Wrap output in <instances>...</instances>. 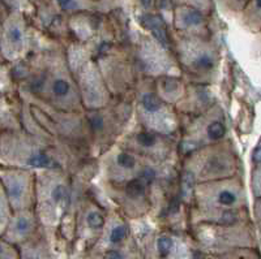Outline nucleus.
<instances>
[{"instance_id": "nucleus-17", "label": "nucleus", "mask_w": 261, "mask_h": 259, "mask_svg": "<svg viewBox=\"0 0 261 259\" xmlns=\"http://www.w3.org/2000/svg\"><path fill=\"white\" fill-rule=\"evenodd\" d=\"M220 221L221 224H223V225H232V224L237 221V215L231 211H226L223 212V215L221 216Z\"/></svg>"}, {"instance_id": "nucleus-5", "label": "nucleus", "mask_w": 261, "mask_h": 259, "mask_svg": "<svg viewBox=\"0 0 261 259\" xmlns=\"http://www.w3.org/2000/svg\"><path fill=\"white\" fill-rule=\"evenodd\" d=\"M32 229V221L27 216H20L13 224V232L18 236H25Z\"/></svg>"}, {"instance_id": "nucleus-9", "label": "nucleus", "mask_w": 261, "mask_h": 259, "mask_svg": "<svg viewBox=\"0 0 261 259\" xmlns=\"http://www.w3.org/2000/svg\"><path fill=\"white\" fill-rule=\"evenodd\" d=\"M143 106L146 111L149 112H155L161 108V100L155 94H145L143 98Z\"/></svg>"}, {"instance_id": "nucleus-14", "label": "nucleus", "mask_w": 261, "mask_h": 259, "mask_svg": "<svg viewBox=\"0 0 261 259\" xmlns=\"http://www.w3.org/2000/svg\"><path fill=\"white\" fill-rule=\"evenodd\" d=\"M218 202L225 206H231L237 202V194L230 190H223L218 194Z\"/></svg>"}, {"instance_id": "nucleus-6", "label": "nucleus", "mask_w": 261, "mask_h": 259, "mask_svg": "<svg viewBox=\"0 0 261 259\" xmlns=\"http://www.w3.org/2000/svg\"><path fill=\"white\" fill-rule=\"evenodd\" d=\"M29 164L33 165V167H38V168H50L53 167L54 163L53 160L48 158L46 154H36V155H33L32 158L29 159Z\"/></svg>"}, {"instance_id": "nucleus-18", "label": "nucleus", "mask_w": 261, "mask_h": 259, "mask_svg": "<svg viewBox=\"0 0 261 259\" xmlns=\"http://www.w3.org/2000/svg\"><path fill=\"white\" fill-rule=\"evenodd\" d=\"M65 195V188L63 185H58L57 188L53 190V199L55 202H60Z\"/></svg>"}, {"instance_id": "nucleus-11", "label": "nucleus", "mask_w": 261, "mask_h": 259, "mask_svg": "<svg viewBox=\"0 0 261 259\" xmlns=\"http://www.w3.org/2000/svg\"><path fill=\"white\" fill-rule=\"evenodd\" d=\"M136 139L141 146H144V148H151V146H154L155 142H157V138H155L154 134L149 132H141L140 134H137Z\"/></svg>"}, {"instance_id": "nucleus-8", "label": "nucleus", "mask_w": 261, "mask_h": 259, "mask_svg": "<svg viewBox=\"0 0 261 259\" xmlns=\"http://www.w3.org/2000/svg\"><path fill=\"white\" fill-rule=\"evenodd\" d=\"M127 235H128V229L125 225H115V227L111 229L109 239H110L111 244L116 245V244H120V242L127 237Z\"/></svg>"}, {"instance_id": "nucleus-19", "label": "nucleus", "mask_w": 261, "mask_h": 259, "mask_svg": "<svg viewBox=\"0 0 261 259\" xmlns=\"http://www.w3.org/2000/svg\"><path fill=\"white\" fill-rule=\"evenodd\" d=\"M155 177V172L151 169V168H145L143 172H141V180L145 181V183H151Z\"/></svg>"}, {"instance_id": "nucleus-21", "label": "nucleus", "mask_w": 261, "mask_h": 259, "mask_svg": "<svg viewBox=\"0 0 261 259\" xmlns=\"http://www.w3.org/2000/svg\"><path fill=\"white\" fill-rule=\"evenodd\" d=\"M163 86H165V89H166L167 92H172V90H176V89L179 88V83L176 80L167 78V80H165V82H163Z\"/></svg>"}, {"instance_id": "nucleus-25", "label": "nucleus", "mask_w": 261, "mask_h": 259, "mask_svg": "<svg viewBox=\"0 0 261 259\" xmlns=\"http://www.w3.org/2000/svg\"><path fill=\"white\" fill-rule=\"evenodd\" d=\"M252 162L255 164H260L261 162V153H260V145H257L252 153Z\"/></svg>"}, {"instance_id": "nucleus-7", "label": "nucleus", "mask_w": 261, "mask_h": 259, "mask_svg": "<svg viewBox=\"0 0 261 259\" xmlns=\"http://www.w3.org/2000/svg\"><path fill=\"white\" fill-rule=\"evenodd\" d=\"M226 133V128L222 123L220 121H214L208 127V136L209 138L217 141V139H221Z\"/></svg>"}, {"instance_id": "nucleus-27", "label": "nucleus", "mask_w": 261, "mask_h": 259, "mask_svg": "<svg viewBox=\"0 0 261 259\" xmlns=\"http://www.w3.org/2000/svg\"><path fill=\"white\" fill-rule=\"evenodd\" d=\"M143 2H144V4H145V6H151L154 0H143Z\"/></svg>"}, {"instance_id": "nucleus-12", "label": "nucleus", "mask_w": 261, "mask_h": 259, "mask_svg": "<svg viewBox=\"0 0 261 259\" xmlns=\"http://www.w3.org/2000/svg\"><path fill=\"white\" fill-rule=\"evenodd\" d=\"M69 90H71L69 83L64 80H57L53 85L54 94L58 95V97H64V95L68 94Z\"/></svg>"}, {"instance_id": "nucleus-13", "label": "nucleus", "mask_w": 261, "mask_h": 259, "mask_svg": "<svg viewBox=\"0 0 261 259\" xmlns=\"http://www.w3.org/2000/svg\"><path fill=\"white\" fill-rule=\"evenodd\" d=\"M116 160H118V164L123 168H134L136 165V159L128 153L119 154Z\"/></svg>"}, {"instance_id": "nucleus-23", "label": "nucleus", "mask_w": 261, "mask_h": 259, "mask_svg": "<svg viewBox=\"0 0 261 259\" xmlns=\"http://www.w3.org/2000/svg\"><path fill=\"white\" fill-rule=\"evenodd\" d=\"M0 259H13L11 254H9L7 246L2 241H0Z\"/></svg>"}, {"instance_id": "nucleus-26", "label": "nucleus", "mask_w": 261, "mask_h": 259, "mask_svg": "<svg viewBox=\"0 0 261 259\" xmlns=\"http://www.w3.org/2000/svg\"><path fill=\"white\" fill-rule=\"evenodd\" d=\"M58 6L63 9H68L71 8L72 6L74 4V0H57Z\"/></svg>"}, {"instance_id": "nucleus-4", "label": "nucleus", "mask_w": 261, "mask_h": 259, "mask_svg": "<svg viewBox=\"0 0 261 259\" xmlns=\"http://www.w3.org/2000/svg\"><path fill=\"white\" fill-rule=\"evenodd\" d=\"M145 186L141 180H132L125 186V193L129 198H139L144 194Z\"/></svg>"}, {"instance_id": "nucleus-24", "label": "nucleus", "mask_w": 261, "mask_h": 259, "mask_svg": "<svg viewBox=\"0 0 261 259\" xmlns=\"http://www.w3.org/2000/svg\"><path fill=\"white\" fill-rule=\"evenodd\" d=\"M9 191H11V195L12 197H20L21 195V185L20 184L15 183L9 186Z\"/></svg>"}, {"instance_id": "nucleus-1", "label": "nucleus", "mask_w": 261, "mask_h": 259, "mask_svg": "<svg viewBox=\"0 0 261 259\" xmlns=\"http://www.w3.org/2000/svg\"><path fill=\"white\" fill-rule=\"evenodd\" d=\"M141 22H143L144 26L148 27L153 33V36L157 38V41L166 47L169 44V37H167L166 26H165L162 18L155 15H145L141 17Z\"/></svg>"}, {"instance_id": "nucleus-16", "label": "nucleus", "mask_w": 261, "mask_h": 259, "mask_svg": "<svg viewBox=\"0 0 261 259\" xmlns=\"http://www.w3.org/2000/svg\"><path fill=\"white\" fill-rule=\"evenodd\" d=\"M8 38L11 39V42H13V43H18V42L22 41V32H21L20 27H17V26L9 27Z\"/></svg>"}, {"instance_id": "nucleus-15", "label": "nucleus", "mask_w": 261, "mask_h": 259, "mask_svg": "<svg viewBox=\"0 0 261 259\" xmlns=\"http://www.w3.org/2000/svg\"><path fill=\"white\" fill-rule=\"evenodd\" d=\"M195 67L199 69H204V71H206V69H211L212 67H213V59H212L209 55L200 56L199 59L195 62Z\"/></svg>"}, {"instance_id": "nucleus-10", "label": "nucleus", "mask_w": 261, "mask_h": 259, "mask_svg": "<svg viewBox=\"0 0 261 259\" xmlns=\"http://www.w3.org/2000/svg\"><path fill=\"white\" fill-rule=\"evenodd\" d=\"M86 223L89 225L90 228L93 229H101L102 227L105 225V219L101 214H98V212H90L88 218H86Z\"/></svg>"}, {"instance_id": "nucleus-3", "label": "nucleus", "mask_w": 261, "mask_h": 259, "mask_svg": "<svg viewBox=\"0 0 261 259\" xmlns=\"http://www.w3.org/2000/svg\"><path fill=\"white\" fill-rule=\"evenodd\" d=\"M157 254L160 259H169L175 249V241L170 236H161L155 242Z\"/></svg>"}, {"instance_id": "nucleus-22", "label": "nucleus", "mask_w": 261, "mask_h": 259, "mask_svg": "<svg viewBox=\"0 0 261 259\" xmlns=\"http://www.w3.org/2000/svg\"><path fill=\"white\" fill-rule=\"evenodd\" d=\"M90 124H92L93 129L98 130L103 127V120H102V118H99V116H94V118L90 119Z\"/></svg>"}, {"instance_id": "nucleus-20", "label": "nucleus", "mask_w": 261, "mask_h": 259, "mask_svg": "<svg viewBox=\"0 0 261 259\" xmlns=\"http://www.w3.org/2000/svg\"><path fill=\"white\" fill-rule=\"evenodd\" d=\"M103 259H124V255L116 249H111V250H107L105 253Z\"/></svg>"}, {"instance_id": "nucleus-2", "label": "nucleus", "mask_w": 261, "mask_h": 259, "mask_svg": "<svg viewBox=\"0 0 261 259\" xmlns=\"http://www.w3.org/2000/svg\"><path fill=\"white\" fill-rule=\"evenodd\" d=\"M178 17L184 26H199L204 22L202 13L195 8H190V7L179 9Z\"/></svg>"}]
</instances>
